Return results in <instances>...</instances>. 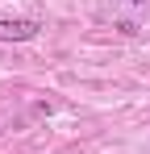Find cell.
Instances as JSON below:
<instances>
[{"label":"cell","mask_w":150,"mask_h":154,"mask_svg":"<svg viewBox=\"0 0 150 154\" xmlns=\"http://www.w3.org/2000/svg\"><path fill=\"white\" fill-rule=\"evenodd\" d=\"M129 4H146V0H129Z\"/></svg>","instance_id":"7a4b0ae2"},{"label":"cell","mask_w":150,"mask_h":154,"mask_svg":"<svg viewBox=\"0 0 150 154\" xmlns=\"http://www.w3.org/2000/svg\"><path fill=\"white\" fill-rule=\"evenodd\" d=\"M38 21H29V17H13V21H0V42H29V38H38Z\"/></svg>","instance_id":"6da1fadb"}]
</instances>
